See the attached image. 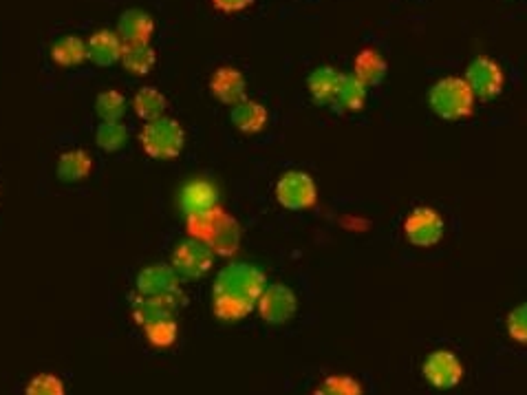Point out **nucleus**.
<instances>
[{
	"label": "nucleus",
	"instance_id": "obj_1",
	"mask_svg": "<svg viewBox=\"0 0 527 395\" xmlns=\"http://www.w3.org/2000/svg\"><path fill=\"white\" fill-rule=\"evenodd\" d=\"M267 287L265 274L250 263H232L219 272L212 287V312L225 323L250 316Z\"/></svg>",
	"mask_w": 527,
	"mask_h": 395
},
{
	"label": "nucleus",
	"instance_id": "obj_2",
	"mask_svg": "<svg viewBox=\"0 0 527 395\" xmlns=\"http://www.w3.org/2000/svg\"><path fill=\"white\" fill-rule=\"evenodd\" d=\"M475 93H472L466 78L446 76L437 80L428 91V106L435 115L446 122L466 120L475 113Z\"/></svg>",
	"mask_w": 527,
	"mask_h": 395
},
{
	"label": "nucleus",
	"instance_id": "obj_3",
	"mask_svg": "<svg viewBox=\"0 0 527 395\" xmlns=\"http://www.w3.org/2000/svg\"><path fill=\"white\" fill-rule=\"evenodd\" d=\"M139 144L144 153L159 162H170L177 159L186 146V131L175 117H157L153 122H146L142 133H139Z\"/></svg>",
	"mask_w": 527,
	"mask_h": 395
},
{
	"label": "nucleus",
	"instance_id": "obj_4",
	"mask_svg": "<svg viewBox=\"0 0 527 395\" xmlns=\"http://www.w3.org/2000/svg\"><path fill=\"white\" fill-rule=\"evenodd\" d=\"M274 195L278 204L292 212L309 210L318 204L316 181L303 170H289V173L281 175V179L276 181Z\"/></svg>",
	"mask_w": 527,
	"mask_h": 395
},
{
	"label": "nucleus",
	"instance_id": "obj_5",
	"mask_svg": "<svg viewBox=\"0 0 527 395\" xmlns=\"http://www.w3.org/2000/svg\"><path fill=\"white\" fill-rule=\"evenodd\" d=\"M444 230V217L430 206H419L404 219V237L415 248H435L444 239Z\"/></svg>",
	"mask_w": 527,
	"mask_h": 395
},
{
	"label": "nucleus",
	"instance_id": "obj_6",
	"mask_svg": "<svg viewBox=\"0 0 527 395\" xmlns=\"http://www.w3.org/2000/svg\"><path fill=\"white\" fill-rule=\"evenodd\" d=\"M422 373L430 387L439 391L455 389L464 380V362L457 358V354L448 349H435L426 356Z\"/></svg>",
	"mask_w": 527,
	"mask_h": 395
},
{
	"label": "nucleus",
	"instance_id": "obj_7",
	"mask_svg": "<svg viewBox=\"0 0 527 395\" xmlns=\"http://www.w3.org/2000/svg\"><path fill=\"white\" fill-rule=\"evenodd\" d=\"M298 309V298L294 290L283 283L267 285L256 303V312L267 325H285L294 318Z\"/></svg>",
	"mask_w": 527,
	"mask_h": 395
},
{
	"label": "nucleus",
	"instance_id": "obj_8",
	"mask_svg": "<svg viewBox=\"0 0 527 395\" xmlns=\"http://www.w3.org/2000/svg\"><path fill=\"white\" fill-rule=\"evenodd\" d=\"M466 82L470 84L472 93L479 100H492L503 91L505 84V73L497 60L488 56H477L468 64L466 69Z\"/></svg>",
	"mask_w": 527,
	"mask_h": 395
},
{
	"label": "nucleus",
	"instance_id": "obj_9",
	"mask_svg": "<svg viewBox=\"0 0 527 395\" xmlns=\"http://www.w3.org/2000/svg\"><path fill=\"white\" fill-rule=\"evenodd\" d=\"M214 254L208 243L190 239L179 243L175 254H172V268L177 270L184 279H199V276L208 274L214 265Z\"/></svg>",
	"mask_w": 527,
	"mask_h": 395
},
{
	"label": "nucleus",
	"instance_id": "obj_10",
	"mask_svg": "<svg viewBox=\"0 0 527 395\" xmlns=\"http://www.w3.org/2000/svg\"><path fill=\"white\" fill-rule=\"evenodd\" d=\"M186 296L184 292L172 294V296H133L131 303V314L135 318V323L139 327H146L150 323H157V320L175 318L177 309L184 305Z\"/></svg>",
	"mask_w": 527,
	"mask_h": 395
},
{
	"label": "nucleus",
	"instance_id": "obj_11",
	"mask_svg": "<svg viewBox=\"0 0 527 395\" xmlns=\"http://www.w3.org/2000/svg\"><path fill=\"white\" fill-rule=\"evenodd\" d=\"M179 274L172 265H150L137 276V294L139 296H172L179 294Z\"/></svg>",
	"mask_w": 527,
	"mask_h": 395
},
{
	"label": "nucleus",
	"instance_id": "obj_12",
	"mask_svg": "<svg viewBox=\"0 0 527 395\" xmlns=\"http://www.w3.org/2000/svg\"><path fill=\"white\" fill-rule=\"evenodd\" d=\"M155 18L144 9H128L117 20V36L122 38L124 45H150L155 36Z\"/></svg>",
	"mask_w": 527,
	"mask_h": 395
},
{
	"label": "nucleus",
	"instance_id": "obj_13",
	"mask_svg": "<svg viewBox=\"0 0 527 395\" xmlns=\"http://www.w3.org/2000/svg\"><path fill=\"white\" fill-rule=\"evenodd\" d=\"M210 91L221 104H239L247 98L245 76L236 67H219L210 78Z\"/></svg>",
	"mask_w": 527,
	"mask_h": 395
},
{
	"label": "nucleus",
	"instance_id": "obj_14",
	"mask_svg": "<svg viewBox=\"0 0 527 395\" xmlns=\"http://www.w3.org/2000/svg\"><path fill=\"white\" fill-rule=\"evenodd\" d=\"M86 51H89V60L98 67H113L115 62L122 60L124 42L117 31L98 29L86 40Z\"/></svg>",
	"mask_w": 527,
	"mask_h": 395
},
{
	"label": "nucleus",
	"instance_id": "obj_15",
	"mask_svg": "<svg viewBox=\"0 0 527 395\" xmlns=\"http://www.w3.org/2000/svg\"><path fill=\"white\" fill-rule=\"evenodd\" d=\"M219 206V190L208 179H192L179 192V208L186 215H195Z\"/></svg>",
	"mask_w": 527,
	"mask_h": 395
},
{
	"label": "nucleus",
	"instance_id": "obj_16",
	"mask_svg": "<svg viewBox=\"0 0 527 395\" xmlns=\"http://www.w3.org/2000/svg\"><path fill=\"white\" fill-rule=\"evenodd\" d=\"M389 71V62L384 60L378 49H362L356 60H353V76H356L364 87H378V84L386 78Z\"/></svg>",
	"mask_w": 527,
	"mask_h": 395
},
{
	"label": "nucleus",
	"instance_id": "obj_17",
	"mask_svg": "<svg viewBox=\"0 0 527 395\" xmlns=\"http://www.w3.org/2000/svg\"><path fill=\"white\" fill-rule=\"evenodd\" d=\"M230 117H232V124L245 135L261 133L263 128L267 126V120H270V115H267L265 106L261 102L250 100V98H245L239 104H234Z\"/></svg>",
	"mask_w": 527,
	"mask_h": 395
},
{
	"label": "nucleus",
	"instance_id": "obj_18",
	"mask_svg": "<svg viewBox=\"0 0 527 395\" xmlns=\"http://www.w3.org/2000/svg\"><path fill=\"white\" fill-rule=\"evenodd\" d=\"M344 73L333 67H318L311 71V76L307 78V89L309 95L314 98L318 104H333L336 100V93L340 89Z\"/></svg>",
	"mask_w": 527,
	"mask_h": 395
},
{
	"label": "nucleus",
	"instance_id": "obj_19",
	"mask_svg": "<svg viewBox=\"0 0 527 395\" xmlns=\"http://www.w3.org/2000/svg\"><path fill=\"white\" fill-rule=\"evenodd\" d=\"M225 217L223 208H210L203 212H195V215H186V232L190 239H197L203 243H212L214 234H217L221 221Z\"/></svg>",
	"mask_w": 527,
	"mask_h": 395
},
{
	"label": "nucleus",
	"instance_id": "obj_20",
	"mask_svg": "<svg viewBox=\"0 0 527 395\" xmlns=\"http://www.w3.org/2000/svg\"><path fill=\"white\" fill-rule=\"evenodd\" d=\"M367 93L369 89L364 87L353 73H349V76L344 73L340 89L336 93V100H333L331 106H336V109L342 113H358L364 109V104H367Z\"/></svg>",
	"mask_w": 527,
	"mask_h": 395
},
{
	"label": "nucleus",
	"instance_id": "obj_21",
	"mask_svg": "<svg viewBox=\"0 0 527 395\" xmlns=\"http://www.w3.org/2000/svg\"><path fill=\"white\" fill-rule=\"evenodd\" d=\"M93 173V159L82 148L62 153L58 159V177L67 184H78Z\"/></svg>",
	"mask_w": 527,
	"mask_h": 395
},
{
	"label": "nucleus",
	"instance_id": "obj_22",
	"mask_svg": "<svg viewBox=\"0 0 527 395\" xmlns=\"http://www.w3.org/2000/svg\"><path fill=\"white\" fill-rule=\"evenodd\" d=\"M51 60L58 64V67L71 69L78 67L84 60H89V51H86V40L78 36H64L60 40L53 42L51 47Z\"/></svg>",
	"mask_w": 527,
	"mask_h": 395
},
{
	"label": "nucleus",
	"instance_id": "obj_23",
	"mask_svg": "<svg viewBox=\"0 0 527 395\" xmlns=\"http://www.w3.org/2000/svg\"><path fill=\"white\" fill-rule=\"evenodd\" d=\"M168 109L166 95L155 87H142L133 95V111L139 120L153 122L157 117H164Z\"/></svg>",
	"mask_w": 527,
	"mask_h": 395
},
{
	"label": "nucleus",
	"instance_id": "obj_24",
	"mask_svg": "<svg viewBox=\"0 0 527 395\" xmlns=\"http://www.w3.org/2000/svg\"><path fill=\"white\" fill-rule=\"evenodd\" d=\"M122 67L135 78H144L157 64V51L150 45H124Z\"/></svg>",
	"mask_w": 527,
	"mask_h": 395
},
{
	"label": "nucleus",
	"instance_id": "obj_25",
	"mask_svg": "<svg viewBox=\"0 0 527 395\" xmlns=\"http://www.w3.org/2000/svg\"><path fill=\"white\" fill-rule=\"evenodd\" d=\"M239 245H241V226H239V221H236L234 217L228 215V212H225V217L221 221L217 234H214L210 248L217 256H234L236 252H239Z\"/></svg>",
	"mask_w": 527,
	"mask_h": 395
},
{
	"label": "nucleus",
	"instance_id": "obj_26",
	"mask_svg": "<svg viewBox=\"0 0 527 395\" xmlns=\"http://www.w3.org/2000/svg\"><path fill=\"white\" fill-rule=\"evenodd\" d=\"M128 109L126 95L117 89L102 91L95 100V111H98L102 122H122V117Z\"/></svg>",
	"mask_w": 527,
	"mask_h": 395
},
{
	"label": "nucleus",
	"instance_id": "obj_27",
	"mask_svg": "<svg viewBox=\"0 0 527 395\" xmlns=\"http://www.w3.org/2000/svg\"><path fill=\"white\" fill-rule=\"evenodd\" d=\"M95 142L106 153L122 151L128 142V131L122 122H102L95 131Z\"/></svg>",
	"mask_w": 527,
	"mask_h": 395
},
{
	"label": "nucleus",
	"instance_id": "obj_28",
	"mask_svg": "<svg viewBox=\"0 0 527 395\" xmlns=\"http://www.w3.org/2000/svg\"><path fill=\"white\" fill-rule=\"evenodd\" d=\"M146 340L157 349H168L177 343L179 336V325L175 318H166V320H157V323H150L144 327Z\"/></svg>",
	"mask_w": 527,
	"mask_h": 395
},
{
	"label": "nucleus",
	"instance_id": "obj_29",
	"mask_svg": "<svg viewBox=\"0 0 527 395\" xmlns=\"http://www.w3.org/2000/svg\"><path fill=\"white\" fill-rule=\"evenodd\" d=\"M314 395H364V389L356 378L336 373V376H327L322 380L314 389Z\"/></svg>",
	"mask_w": 527,
	"mask_h": 395
},
{
	"label": "nucleus",
	"instance_id": "obj_30",
	"mask_svg": "<svg viewBox=\"0 0 527 395\" xmlns=\"http://www.w3.org/2000/svg\"><path fill=\"white\" fill-rule=\"evenodd\" d=\"M25 395H67V387L53 373H38L27 382Z\"/></svg>",
	"mask_w": 527,
	"mask_h": 395
},
{
	"label": "nucleus",
	"instance_id": "obj_31",
	"mask_svg": "<svg viewBox=\"0 0 527 395\" xmlns=\"http://www.w3.org/2000/svg\"><path fill=\"white\" fill-rule=\"evenodd\" d=\"M505 327H508V334L519 345H527V303L516 305L505 320Z\"/></svg>",
	"mask_w": 527,
	"mask_h": 395
},
{
	"label": "nucleus",
	"instance_id": "obj_32",
	"mask_svg": "<svg viewBox=\"0 0 527 395\" xmlns=\"http://www.w3.org/2000/svg\"><path fill=\"white\" fill-rule=\"evenodd\" d=\"M212 7L221 14H241L245 9H250L254 5V0H210Z\"/></svg>",
	"mask_w": 527,
	"mask_h": 395
}]
</instances>
